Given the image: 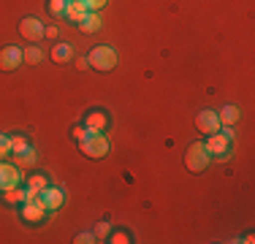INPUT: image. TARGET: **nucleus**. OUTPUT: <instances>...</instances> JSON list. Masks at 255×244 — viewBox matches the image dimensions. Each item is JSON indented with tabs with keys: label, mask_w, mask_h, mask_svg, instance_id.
<instances>
[{
	"label": "nucleus",
	"mask_w": 255,
	"mask_h": 244,
	"mask_svg": "<svg viewBox=\"0 0 255 244\" xmlns=\"http://www.w3.org/2000/svg\"><path fill=\"white\" fill-rule=\"evenodd\" d=\"M79 146H82V152L87 157H106L109 152H112V141H109L103 133H87V138L84 141H79Z\"/></svg>",
	"instance_id": "1"
},
{
	"label": "nucleus",
	"mask_w": 255,
	"mask_h": 244,
	"mask_svg": "<svg viewBox=\"0 0 255 244\" xmlns=\"http://www.w3.org/2000/svg\"><path fill=\"white\" fill-rule=\"evenodd\" d=\"M209 152H206V146L204 141H196V144H190L187 146V152H185V166L187 171H193V174H198V171H204L206 166H209Z\"/></svg>",
	"instance_id": "2"
},
{
	"label": "nucleus",
	"mask_w": 255,
	"mask_h": 244,
	"mask_svg": "<svg viewBox=\"0 0 255 244\" xmlns=\"http://www.w3.org/2000/svg\"><path fill=\"white\" fill-rule=\"evenodd\" d=\"M90 68L95 71H112L114 65H117V52H114L112 46H93V52H90Z\"/></svg>",
	"instance_id": "3"
},
{
	"label": "nucleus",
	"mask_w": 255,
	"mask_h": 244,
	"mask_svg": "<svg viewBox=\"0 0 255 244\" xmlns=\"http://www.w3.org/2000/svg\"><path fill=\"white\" fill-rule=\"evenodd\" d=\"M204 146H206V152H209V157H226L228 149H231V138L223 130H217V133H209V136H206Z\"/></svg>",
	"instance_id": "4"
},
{
	"label": "nucleus",
	"mask_w": 255,
	"mask_h": 244,
	"mask_svg": "<svg viewBox=\"0 0 255 244\" xmlns=\"http://www.w3.org/2000/svg\"><path fill=\"white\" fill-rule=\"evenodd\" d=\"M22 185V174L19 166H11V163L0 160V193L3 190H14V187Z\"/></svg>",
	"instance_id": "5"
},
{
	"label": "nucleus",
	"mask_w": 255,
	"mask_h": 244,
	"mask_svg": "<svg viewBox=\"0 0 255 244\" xmlns=\"http://www.w3.org/2000/svg\"><path fill=\"white\" fill-rule=\"evenodd\" d=\"M25 63V54L19 46H3L0 49V71H16Z\"/></svg>",
	"instance_id": "6"
},
{
	"label": "nucleus",
	"mask_w": 255,
	"mask_h": 244,
	"mask_svg": "<svg viewBox=\"0 0 255 244\" xmlns=\"http://www.w3.org/2000/svg\"><path fill=\"white\" fill-rule=\"evenodd\" d=\"M19 33H22V38L25 41H41L44 38V22L41 19H35V16H25V19L19 22Z\"/></svg>",
	"instance_id": "7"
},
{
	"label": "nucleus",
	"mask_w": 255,
	"mask_h": 244,
	"mask_svg": "<svg viewBox=\"0 0 255 244\" xmlns=\"http://www.w3.org/2000/svg\"><path fill=\"white\" fill-rule=\"evenodd\" d=\"M84 127H87V133H103L109 127V114L103 112V109H93V112L84 114Z\"/></svg>",
	"instance_id": "8"
},
{
	"label": "nucleus",
	"mask_w": 255,
	"mask_h": 244,
	"mask_svg": "<svg viewBox=\"0 0 255 244\" xmlns=\"http://www.w3.org/2000/svg\"><path fill=\"white\" fill-rule=\"evenodd\" d=\"M41 201H44L46 212H57L60 206L65 204V190H60V187H54V185H46L44 190H41Z\"/></svg>",
	"instance_id": "9"
},
{
	"label": "nucleus",
	"mask_w": 255,
	"mask_h": 244,
	"mask_svg": "<svg viewBox=\"0 0 255 244\" xmlns=\"http://www.w3.org/2000/svg\"><path fill=\"white\" fill-rule=\"evenodd\" d=\"M196 122H198V130L206 133V136L220 130V117H217V112H212V109H201L198 117H196Z\"/></svg>",
	"instance_id": "10"
},
{
	"label": "nucleus",
	"mask_w": 255,
	"mask_h": 244,
	"mask_svg": "<svg viewBox=\"0 0 255 244\" xmlns=\"http://www.w3.org/2000/svg\"><path fill=\"white\" fill-rule=\"evenodd\" d=\"M44 217H46V206L41 198L22 204V220H25V223H41Z\"/></svg>",
	"instance_id": "11"
},
{
	"label": "nucleus",
	"mask_w": 255,
	"mask_h": 244,
	"mask_svg": "<svg viewBox=\"0 0 255 244\" xmlns=\"http://www.w3.org/2000/svg\"><path fill=\"white\" fill-rule=\"evenodd\" d=\"M52 60H54V63H60V65L71 63V60H74V46H71V44H54L52 46Z\"/></svg>",
	"instance_id": "12"
},
{
	"label": "nucleus",
	"mask_w": 255,
	"mask_h": 244,
	"mask_svg": "<svg viewBox=\"0 0 255 244\" xmlns=\"http://www.w3.org/2000/svg\"><path fill=\"white\" fill-rule=\"evenodd\" d=\"M87 14H90V11H87V5H84L82 0H68V11H65V16H68L71 22H76V24H79Z\"/></svg>",
	"instance_id": "13"
},
{
	"label": "nucleus",
	"mask_w": 255,
	"mask_h": 244,
	"mask_svg": "<svg viewBox=\"0 0 255 244\" xmlns=\"http://www.w3.org/2000/svg\"><path fill=\"white\" fill-rule=\"evenodd\" d=\"M217 117H220V127L223 125H228V127H234L236 122L242 120V112L236 106H223L220 112H217Z\"/></svg>",
	"instance_id": "14"
},
{
	"label": "nucleus",
	"mask_w": 255,
	"mask_h": 244,
	"mask_svg": "<svg viewBox=\"0 0 255 244\" xmlns=\"http://www.w3.org/2000/svg\"><path fill=\"white\" fill-rule=\"evenodd\" d=\"M101 24H103V22H101L98 11H90V14L84 16L82 22H79V27H82L84 33H98V30H101Z\"/></svg>",
	"instance_id": "15"
},
{
	"label": "nucleus",
	"mask_w": 255,
	"mask_h": 244,
	"mask_svg": "<svg viewBox=\"0 0 255 244\" xmlns=\"http://www.w3.org/2000/svg\"><path fill=\"white\" fill-rule=\"evenodd\" d=\"M14 157H16V166H19V168H33L35 160H38V157H35V149H33V146H27L25 152H19V155H14Z\"/></svg>",
	"instance_id": "16"
},
{
	"label": "nucleus",
	"mask_w": 255,
	"mask_h": 244,
	"mask_svg": "<svg viewBox=\"0 0 255 244\" xmlns=\"http://www.w3.org/2000/svg\"><path fill=\"white\" fill-rule=\"evenodd\" d=\"M22 54H25V63H27V65H38L41 60H44V52H41L38 46H27Z\"/></svg>",
	"instance_id": "17"
},
{
	"label": "nucleus",
	"mask_w": 255,
	"mask_h": 244,
	"mask_svg": "<svg viewBox=\"0 0 255 244\" xmlns=\"http://www.w3.org/2000/svg\"><path fill=\"white\" fill-rule=\"evenodd\" d=\"M49 185V179H46V174H30L27 176V187H33V190H44V187Z\"/></svg>",
	"instance_id": "18"
},
{
	"label": "nucleus",
	"mask_w": 255,
	"mask_h": 244,
	"mask_svg": "<svg viewBox=\"0 0 255 244\" xmlns=\"http://www.w3.org/2000/svg\"><path fill=\"white\" fill-rule=\"evenodd\" d=\"M27 146H30V141L22 136V133H19V136H11V155H19V152L27 149Z\"/></svg>",
	"instance_id": "19"
},
{
	"label": "nucleus",
	"mask_w": 255,
	"mask_h": 244,
	"mask_svg": "<svg viewBox=\"0 0 255 244\" xmlns=\"http://www.w3.org/2000/svg\"><path fill=\"white\" fill-rule=\"evenodd\" d=\"M68 11V0H49V14L52 16H65Z\"/></svg>",
	"instance_id": "20"
},
{
	"label": "nucleus",
	"mask_w": 255,
	"mask_h": 244,
	"mask_svg": "<svg viewBox=\"0 0 255 244\" xmlns=\"http://www.w3.org/2000/svg\"><path fill=\"white\" fill-rule=\"evenodd\" d=\"M109 234H112V225H109V223H98V225H95V231H93L95 242H109Z\"/></svg>",
	"instance_id": "21"
},
{
	"label": "nucleus",
	"mask_w": 255,
	"mask_h": 244,
	"mask_svg": "<svg viewBox=\"0 0 255 244\" xmlns=\"http://www.w3.org/2000/svg\"><path fill=\"white\" fill-rule=\"evenodd\" d=\"M3 201H5L8 206L22 204V190H19V187H14V190H3Z\"/></svg>",
	"instance_id": "22"
},
{
	"label": "nucleus",
	"mask_w": 255,
	"mask_h": 244,
	"mask_svg": "<svg viewBox=\"0 0 255 244\" xmlns=\"http://www.w3.org/2000/svg\"><path fill=\"white\" fill-rule=\"evenodd\" d=\"M8 155H11V136L0 133V160H5Z\"/></svg>",
	"instance_id": "23"
},
{
	"label": "nucleus",
	"mask_w": 255,
	"mask_h": 244,
	"mask_svg": "<svg viewBox=\"0 0 255 244\" xmlns=\"http://www.w3.org/2000/svg\"><path fill=\"white\" fill-rule=\"evenodd\" d=\"M109 242H112V244H128V242H130V236H128L125 231H114Z\"/></svg>",
	"instance_id": "24"
},
{
	"label": "nucleus",
	"mask_w": 255,
	"mask_h": 244,
	"mask_svg": "<svg viewBox=\"0 0 255 244\" xmlns=\"http://www.w3.org/2000/svg\"><path fill=\"white\" fill-rule=\"evenodd\" d=\"M84 5H87V11H101L103 5L109 3V0H82Z\"/></svg>",
	"instance_id": "25"
},
{
	"label": "nucleus",
	"mask_w": 255,
	"mask_h": 244,
	"mask_svg": "<svg viewBox=\"0 0 255 244\" xmlns=\"http://www.w3.org/2000/svg\"><path fill=\"white\" fill-rule=\"evenodd\" d=\"M76 244H93L95 242V236L90 234V231H82V234H76V239H74Z\"/></svg>",
	"instance_id": "26"
},
{
	"label": "nucleus",
	"mask_w": 255,
	"mask_h": 244,
	"mask_svg": "<svg viewBox=\"0 0 255 244\" xmlns=\"http://www.w3.org/2000/svg\"><path fill=\"white\" fill-rule=\"evenodd\" d=\"M71 136H74L76 141H84V138H87V127H84V125H76L74 130H71Z\"/></svg>",
	"instance_id": "27"
},
{
	"label": "nucleus",
	"mask_w": 255,
	"mask_h": 244,
	"mask_svg": "<svg viewBox=\"0 0 255 244\" xmlns=\"http://www.w3.org/2000/svg\"><path fill=\"white\" fill-rule=\"evenodd\" d=\"M44 35H46L49 41H57V38H60V30L54 27V24H49V27H44Z\"/></svg>",
	"instance_id": "28"
},
{
	"label": "nucleus",
	"mask_w": 255,
	"mask_h": 244,
	"mask_svg": "<svg viewBox=\"0 0 255 244\" xmlns=\"http://www.w3.org/2000/svg\"><path fill=\"white\" fill-rule=\"evenodd\" d=\"M74 60H76V68L79 71H87L90 68V60L87 57H74Z\"/></svg>",
	"instance_id": "29"
}]
</instances>
